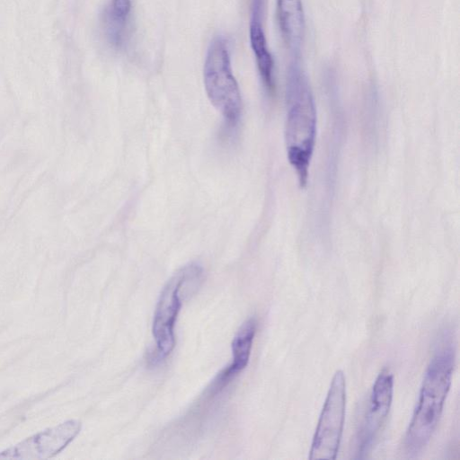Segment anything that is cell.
<instances>
[{
    "label": "cell",
    "mask_w": 460,
    "mask_h": 460,
    "mask_svg": "<svg viewBox=\"0 0 460 460\" xmlns=\"http://www.w3.org/2000/svg\"><path fill=\"white\" fill-rule=\"evenodd\" d=\"M264 0H252L250 20V42L261 78L269 92L274 90V61L269 50L263 25Z\"/></svg>",
    "instance_id": "9"
},
{
    "label": "cell",
    "mask_w": 460,
    "mask_h": 460,
    "mask_svg": "<svg viewBox=\"0 0 460 460\" xmlns=\"http://www.w3.org/2000/svg\"><path fill=\"white\" fill-rule=\"evenodd\" d=\"M394 383V375L387 367L379 372L374 382L357 435L358 458L369 453L380 435L392 406Z\"/></svg>",
    "instance_id": "6"
},
{
    "label": "cell",
    "mask_w": 460,
    "mask_h": 460,
    "mask_svg": "<svg viewBox=\"0 0 460 460\" xmlns=\"http://www.w3.org/2000/svg\"><path fill=\"white\" fill-rule=\"evenodd\" d=\"M81 429V422L66 420L40 431L22 442L0 452V459L40 460L49 459L61 452Z\"/></svg>",
    "instance_id": "7"
},
{
    "label": "cell",
    "mask_w": 460,
    "mask_h": 460,
    "mask_svg": "<svg viewBox=\"0 0 460 460\" xmlns=\"http://www.w3.org/2000/svg\"><path fill=\"white\" fill-rule=\"evenodd\" d=\"M456 366V349L444 339L426 369L419 398L403 439L408 456L420 453L429 442L441 417Z\"/></svg>",
    "instance_id": "1"
},
{
    "label": "cell",
    "mask_w": 460,
    "mask_h": 460,
    "mask_svg": "<svg viewBox=\"0 0 460 460\" xmlns=\"http://www.w3.org/2000/svg\"><path fill=\"white\" fill-rule=\"evenodd\" d=\"M285 142L288 158L299 186L305 187L316 137V109L306 75L297 61L287 78Z\"/></svg>",
    "instance_id": "2"
},
{
    "label": "cell",
    "mask_w": 460,
    "mask_h": 460,
    "mask_svg": "<svg viewBox=\"0 0 460 460\" xmlns=\"http://www.w3.org/2000/svg\"><path fill=\"white\" fill-rule=\"evenodd\" d=\"M257 329L254 317L247 319L239 328L232 341V362L224 368L211 384V392L218 393L248 365L252 342Z\"/></svg>",
    "instance_id": "8"
},
{
    "label": "cell",
    "mask_w": 460,
    "mask_h": 460,
    "mask_svg": "<svg viewBox=\"0 0 460 460\" xmlns=\"http://www.w3.org/2000/svg\"><path fill=\"white\" fill-rule=\"evenodd\" d=\"M277 16L285 42L296 51L305 35V15L302 0H277Z\"/></svg>",
    "instance_id": "11"
},
{
    "label": "cell",
    "mask_w": 460,
    "mask_h": 460,
    "mask_svg": "<svg viewBox=\"0 0 460 460\" xmlns=\"http://www.w3.org/2000/svg\"><path fill=\"white\" fill-rule=\"evenodd\" d=\"M203 279V268L195 262L180 269L162 290L155 311L152 332L158 356L165 358L175 346L174 327L182 305V291H194Z\"/></svg>",
    "instance_id": "4"
},
{
    "label": "cell",
    "mask_w": 460,
    "mask_h": 460,
    "mask_svg": "<svg viewBox=\"0 0 460 460\" xmlns=\"http://www.w3.org/2000/svg\"><path fill=\"white\" fill-rule=\"evenodd\" d=\"M203 79L210 102L227 124L234 127L240 119L242 99L232 70L228 44L223 37L215 38L208 46Z\"/></svg>",
    "instance_id": "3"
},
{
    "label": "cell",
    "mask_w": 460,
    "mask_h": 460,
    "mask_svg": "<svg viewBox=\"0 0 460 460\" xmlns=\"http://www.w3.org/2000/svg\"><path fill=\"white\" fill-rule=\"evenodd\" d=\"M346 378L337 370L331 381L309 450L310 460L337 457L346 413Z\"/></svg>",
    "instance_id": "5"
},
{
    "label": "cell",
    "mask_w": 460,
    "mask_h": 460,
    "mask_svg": "<svg viewBox=\"0 0 460 460\" xmlns=\"http://www.w3.org/2000/svg\"><path fill=\"white\" fill-rule=\"evenodd\" d=\"M131 1L111 0L102 15V27L108 44L115 49L125 47L131 25Z\"/></svg>",
    "instance_id": "10"
}]
</instances>
